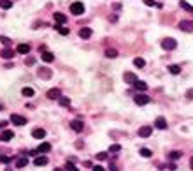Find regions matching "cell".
I'll list each match as a JSON object with an SVG mask.
<instances>
[{"label":"cell","mask_w":193,"mask_h":171,"mask_svg":"<svg viewBox=\"0 0 193 171\" xmlns=\"http://www.w3.org/2000/svg\"><path fill=\"white\" fill-rule=\"evenodd\" d=\"M176 46H177V41H176V39H172V37H165V39L162 41V48H163V50H167V51L176 50Z\"/></svg>","instance_id":"obj_1"},{"label":"cell","mask_w":193,"mask_h":171,"mask_svg":"<svg viewBox=\"0 0 193 171\" xmlns=\"http://www.w3.org/2000/svg\"><path fill=\"white\" fill-rule=\"evenodd\" d=\"M70 12L76 14V16H81V14L84 12V4H81V2H74V4L70 6Z\"/></svg>","instance_id":"obj_2"},{"label":"cell","mask_w":193,"mask_h":171,"mask_svg":"<svg viewBox=\"0 0 193 171\" xmlns=\"http://www.w3.org/2000/svg\"><path fill=\"white\" fill-rule=\"evenodd\" d=\"M134 101H135V104H137V106H146L151 99H149L147 95H144V94H137V95L134 97Z\"/></svg>","instance_id":"obj_3"},{"label":"cell","mask_w":193,"mask_h":171,"mask_svg":"<svg viewBox=\"0 0 193 171\" xmlns=\"http://www.w3.org/2000/svg\"><path fill=\"white\" fill-rule=\"evenodd\" d=\"M179 30H183V32H193V21H179Z\"/></svg>","instance_id":"obj_4"},{"label":"cell","mask_w":193,"mask_h":171,"mask_svg":"<svg viewBox=\"0 0 193 171\" xmlns=\"http://www.w3.org/2000/svg\"><path fill=\"white\" fill-rule=\"evenodd\" d=\"M11 122H12L14 125H25V123H27V118L21 117V115H11Z\"/></svg>","instance_id":"obj_5"},{"label":"cell","mask_w":193,"mask_h":171,"mask_svg":"<svg viewBox=\"0 0 193 171\" xmlns=\"http://www.w3.org/2000/svg\"><path fill=\"white\" fill-rule=\"evenodd\" d=\"M155 127H156V129H160V131H165L167 129V120L163 117H158L155 120Z\"/></svg>","instance_id":"obj_6"},{"label":"cell","mask_w":193,"mask_h":171,"mask_svg":"<svg viewBox=\"0 0 193 171\" xmlns=\"http://www.w3.org/2000/svg\"><path fill=\"white\" fill-rule=\"evenodd\" d=\"M151 131H153V129H151L149 125H142L140 129H139V132H137V134H139L140 138H147V136H151Z\"/></svg>","instance_id":"obj_7"},{"label":"cell","mask_w":193,"mask_h":171,"mask_svg":"<svg viewBox=\"0 0 193 171\" xmlns=\"http://www.w3.org/2000/svg\"><path fill=\"white\" fill-rule=\"evenodd\" d=\"M91 34H93V32H91L90 27H83V28L79 30V37H81V39H90Z\"/></svg>","instance_id":"obj_8"},{"label":"cell","mask_w":193,"mask_h":171,"mask_svg":"<svg viewBox=\"0 0 193 171\" xmlns=\"http://www.w3.org/2000/svg\"><path fill=\"white\" fill-rule=\"evenodd\" d=\"M12 138H14V132H12L11 129L2 131V134H0V141H11Z\"/></svg>","instance_id":"obj_9"},{"label":"cell","mask_w":193,"mask_h":171,"mask_svg":"<svg viewBox=\"0 0 193 171\" xmlns=\"http://www.w3.org/2000/svg\"><path fill=\"white\" fill-rule=\"evenodd\" d=\"M83 127H84V125H83V122H81V120H72V122H70V129H72V131H76V132H81V131H83Z\"/></svg>","instance_id":"obj_10"},{"label":"cell","mask_w":193,"mask_h":171,"mask_svg":"<svg viewBox=\"0 0 193 171\" xmlns=\"http://www.w3.org/2000/svg\"><path fill=\"white\" fill-rule=\"evenodd\" d=\"M123 79H125L126 83L134 85V83L137 81V74H134V72H125V74H123Z\"/></svg>","instance_id":"obj_11"},{"label":"cell","mask_w":193,"mask_h":171,"mask_svg":"<svg viewBox=\"0 0 193 171\" xmlns=\"http://www.w3.org/2000/svg\"><path fill=\"white\" fill-rule=\"evenodd\" d=\"M53 16H55V21H56L58 25H63V23H67V16H65V14H61V12H55Z\"/></svg>","instance_id":"obj_12"},{"label":"cell","mask_w":193,"mask_h":171,"mask_svg":"<svg viewBox=\"0 0 193 171\" xmlns=\"http://www.w3.org/2000/svg\"><path fill=\"white\" fill-rule=\"evenodd\" d=\"M0 57L5 58V60H9V58H12V57H14V51H12L11 48H4L2 51H0Z\"/></svg>","instance_id":"obj_13"},{"label":"cell","mask_w":193,"mask_h":171,"mask_svg":"<svg viewBox=\"0 0 193 171\" xmlns=\"http://www.w3.org/2000/svg\"><path fill=\"white\" fill-rule=\"evenodd\" d=\"M39 76H40L42 79H49V78H51V71H49L48 67H40V69H39Z\"/></svg>","instance_id":"obj_14"},{"label":"cell","mask_w":193,"mask_h":171,"mask_svg":"<svg viewBox=\"0 0 193 171\" xmlns=\"http://www.w3.org/2000/svg\"><path fill=\"white\" fill-rule=\"evenodd\" d=\"M42 62H46V63H51L53 60H55V55L53 53H49V51H42Z\"/></svg>","instance_id":"obj_15"},{"label":"cell","mask_w":193,"mask_h":171,"mask_svg":"<svg viewBox=\"0 0 193 171\" xmlns=\"http://www.w3.org/2000/svg\"><path fill=\"white\" fill-rule=\"evenodd\" d=\"M32 136H33L35 139H40V138H44V136H46V131H44V129H39V127H37V129H33V131H32Z\"/></svg>","instance_id":"obj_16"},{"label":"cell","mask_w":193,"mask_h":171,"mask_svg":"<svg viewBox=\"0 0 193 171\" xmlns=\"http://www.w3.org/2000/svg\"><path fill=\"white\" fill-rule=\"evenodd\" d=\"M48 99H60V90L58 88H51V90H48Z\"/></svg>","instance_id":"obj_17"},{"label":"cell","mask_w":193,"mask_h":171,"mask_svg":"<svg viewBox=\"0 0 193 171\" xmlns=\"http://www.w3.org/2000/svg\"><path fill=\"white\" fill-rule=\"evenodd\" d=\"M51 150V143H42V145H39V148H37V152H40V154H46V152H49Z\"/></svg>","instance_id":"obj_18"},{"label":"cell","mask_w":193,"mask_h":171,"mask_svg":"<svg viewBox=\"0 0 193 171\" xmlns=\"http://www.w3.org/2000/svg\"><path fill=\"white\" fill-rule=\"evenodd\" d=\"M18 53H21V55H27L28 51H30V46L28 44H18V50H16Z\"/></svg>","instance_id":"obj_19"},{"label":"cell","mask_w":193,"mask_h":171,"mask_svg":"<svg viewBox=\"0 0 193 171\" xmlns=\"http://www.w3.org/2000/svg\"><path fill=\"white\" fill-rule=\"evenodd\" d=\"M33 164H35V166H46V164H48V157H35Z\"/></svg>","instance_id":"obj_20"},{"label":"cell","mask_w":193,"mask_h":171,"mask_svg":"<svg viewBox=\"0 0 193 171\" xmlns=\"http://www.w3.org/2000/svg\"><path fill=\"white\" fill-rule=\"evenodd\" d=\"M179 6H181L184 11H188V12H193V6H190L186 0H179Z\"/></svg>","instance_id":"obj_21"},{"label":"cell","mask_w":193,"mask_h":171,"mask_svg":"<svg viewBox=\"0 0 193 171\" xmlns=\"http://www.w3.org/2000/svg\"><path fill=\"white\" fill-rule=\"evenodd\" d=\"M134 87H135V88H137V90H140V92H144V90H146V88H147V85H146V83H144V81H139V79H137V81H135V83H134Z\"/></svg>","instance_id":"obj_22"},{"label":"cell","mask_w":193,"mask_h":171,"mask_svg":"<svg viewBox=\"0 0 193 171\" xmlns=\"http://www.w3.org/2000/svg\"><path fill=\"white\" fill-rule=\"evenodd\" d=\"M105 57H107V58H116V57H118V51L113 50V48H107V50H105Z\"/></svg>","instance_id":"obj_23"},{"label":"cell","mask_w":193,"mask_h":171,"mask_svg":"<svg viewBox=\"0 0 193 171\" xmlns=\"http://www.w3.org/2000/svg\"><path fill=\"white\" fill-rule=\"evenodd\" d=\"M21 94H23L25 97H33V94H35V92H33V88H30V87H25L23 90H21Z\"/></svg>","instance_id":"obj_24"},{"label":"cell","mask_w":193,"mask_h":171,"mask_svg":"<svg viewBox=\"0 0 193 171\" xmlns=\"http://www.w3.org/2000/svg\"><path fill=\"white\" fill-rule=\"evenodd\" d=\"M27 164H28V159L27 157H21V159L16 161V168H25Z\"/></svg>","instance_id":"obj_25"},{"label":"cell","mask_w":193,"mask_h":171,"mask_svg":"<svg viewBox=\"0 0 193 171\" xmlns=\"http://www.w3.org/2000/svg\"><path fill=\"white\" fill-rule=\"evenodd\" d=\"M134 66L139 67V69H142L146 66V62H144V58H134Z\"/></svg>","instance_id":"obj_26"},{"label":"cell","mask_w":193,"mask_h":171,"mask_svg":"<svg viewBox=\"0 0 193 171\" xmlns=\"http://www.w3.org/2000/svg\"><path fill=\"white\" fill-rule=\"evenodd\" d=\"M0 7H2V9H11L12 2H11V0H0Z\"/></svg>","instance_id":"obj_27"},{"label":"cell","mask_w":193,"mask_h":171,"mask_svg":"<svg viewBox=\"0 0 193 171\" xmlns=\"http://www.w3.org/2000/svg\"><path fill=\"white\" fill-rule=\"evenodd\" d=\"M168 72L170 74H179L181 72V67L179 66H168Z\"/></svg>","instance_id":"obj_28"},{"label":"cell","mask_w":193,"mask_h":171,"mask_svg":"<svg viewBox=\"0 0 193 171\" xmlns=\"http://www.w3.org/2000/svg\"><path fill=\"white\" fill-rule=\"evenodd\" d=\"M58 102H60V106H69V104H70V99H69V97H63V95H60Z\"/></svg>","instance_id":"obj_29"},{"label":"cell","mask_w":193,"mask_h":171,"mask_svg":"<svg viewBox=\"0 0 193 171\" xmlns=\"http://www.w3.org/2000/svg\"><path fill=\"white\" fill-rule=\"evenodd\" d=\"M119 150H121V145H118V143H114V145L109 146V152H111V154H116V152H119Z\"/></svg>","instance_id":"obj_30"},{"label":"cell","mask_w":193,"mask_h":171,"mask_svg":"<svg viewBox=\"0 0 193 171\" xmlns=\"http://www.w3.org/2000/svg\"><path fill=\"white\" fill-rule=\"evenodd\" d=\"M181 152H170L168 154V159H172V161H177V159H181Z\"/></svg>","instance_id":"obj_31"},{"label":"cell","mask_w":193,"mask_h":171,"mask_svg":"<svg viewBox=\"0 0 193 171\" xmlns=\"http://www.w3.org/2000/svg\"><path fill=\"white\" fill-rule=\"evenodd\" d=\"M142 157H151L153 154H151V150H149V148H140V152H139Z\"/></svg>","instance_id":"obj_32"},{"label":"cell","mask_w":193,"mask_h":171,"mask_svg":"<svg viewBox=\"0 0 193 171\" xmlns=\"http://www.w3.org/2000/svg\"><path fill=\"white\" fill-rule=\"evenodd\" d=\"M56 30L61 34V35H69V28H65V27H61V25H56Z\"/></svg>","instance_id":"obj_33"},{"label":"cell","mask_w":193,"mask_h":171,"mask_svg":"<svg viewBox=\"0 0 193 171\" xmlns=\"http://www.w3.org/2000/svg\"><path fill=\"white\" fill-rule=\"evenodd\" d=\"M65 168H67V171H79V169H77V168H76L72 162H65Z\"/></svg>","instance_id":"obj_34"},{"label":"cell","mask_w":193,"mask_h":171,"mask_svg":"<svg viewBox=\"0 0 193 171\" xmlns=\"http://www.w3.org/2000/svg\"><path fill=\"white\" fill-rule=\"evenodd\" d=\"M0 42H2V44H5L7 48L11 46V39H7V37H4V35H2V37H0Z\"/></svg>","instance_id":"obj_35"},{"label":"cell","mask_w":193,"mask_h":171,"mask_svg":"<svg viewBox=\"0 0 193 171\" xmlns=\"http://www.w3.org/2000/svg\"><path fill=\"white\" fill-rule=\"evenodd\" d=\"M95 159H98V161H105V159H107V154H105V152H100V154L95 155Z\"/></svg>","instance_id":"obj_36"},{"label":"cell","mask_w":193,"mask_h":171,"mask_svg":"<svg viewBox=\"0 0 193 171\" xmlns=\"http://www.w3.org/2000/svg\"><path fill=\"white\" fill-rule=\"evenodd\" d=\"M0 162H11V159L5 157V155H0Z\"/></svg>","instance_id":"obj_37"},{"label":"cell","mask_w":193,"mask_h":171,"mask_svg":"<svg viewBox=\"0 0 193 171\" xmlns=\"http://www.w3.org/2000/svg\"><path fill=\"white\" fill-rule=\"evenodd\" d=\"M146 6H155V0H144Z\"/></svg>","instance_id":"obj_38"},{"label":"cell","mask_w":193,"mask_h":171,"mask_svg":"<svg viewBox=\"0 0 193 171\" xmlns=\"http://www.w3.org/2000/svg\"><path fill=\"white\" fill-rule=\"evenodd\" d=\"M186 97H188V99H193V90H188V92H186Z\"/></svg>","instance_id":"obj_39"},{"label":"cell","mask_w":193,"mask_h":171,"mask_svg":"<svg viewBox=\"0 0 193 171\" xmlns=\"http://www.w3.org/2000/svg\"><path fill=\"white\" fill-rule=\"evenodd\" d=\"M33 63H35L33 58H28V60H27V66H33Z\"/></svg>","instance_id":"obj_40"},{"label":"cell","mask_w":193,"mask_h":171,"mask_svg":"<svg viewBox=\"0 0 193 171\" xmlns=\"http://www.w3.org/2000/svg\"><path fill=\"white\" fill-rule=\"evenodd\" d=\"M93 171H105V169H104L102 166H95V168H93Z\"/></svg>","instance_id":"obj_41"},{"label":"cell","mask_w":193,"mask_h":171,"mask_svg":"<svg viewBox=\"0 0 193 171\" xmlns=\"http://www.w3.org/2000/svg\"><path fill=\"white\" fill-rule=\"evenodd\" d=\"M76 148H83V141H77L76 143Z\"/></svg>","instance_id":"obj_42"},{"label":"cell","mask_w":193,"mask_h":171,"mask_svg":"<svg viewBox=\"0 0 193 171\" xmlns=\"http://www.w3.org/2000/svg\"><path fill=\"white\" fill-rule=\"evenodd\" d=\"M7 125V122H0V129H2V127H5Z\"/></svg>","instance_id":"obj_43"},{"label":"cell","mask_w":193,"mask_h":171,"mask_svg":"<svg viewBox=\"0 0 193 171\" xmlns=\"http://www.w3.org/2000/svg\"><path fill=\"white\" fill-rule=\"evenodd\" d=\"M55 171H63V169L61 168H55Z\"/></svg>","instance_id":"obj_44"},{"label":"cell","mask_w":193,"mask_h":171,"mask_svg":"<svg viewBox=\"0 0 193 171\" xmlns=\"http://www.w3.org/2000/svg\"><path fill=\"white\" fill-rule=\"evenodd\" d=\"M190 166H191V169H193V159H191V162H190Z\"/></svg>","instance_id":"obj_45"},{"label":"cell","mask_w":193,"mask_h":171,"mask_svg":"<svg viewBox=\"0 0 193 171\" xmlns=\"http://www.w3.org/2000/svg\"><path fill=\"white\" fill-rule=\"evenodd\" d=\"M5 171H11V169H5Z\"/></svg>","instance_id":"obj_46"}]
</instances>
